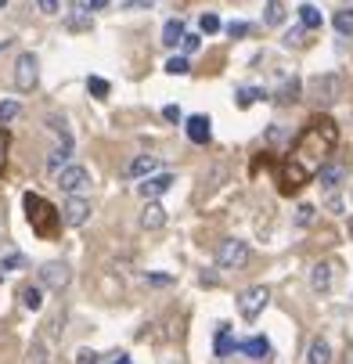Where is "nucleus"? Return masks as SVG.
I'll return each instance as SVG.
<instances>
[{
  "mask_svg": "<svg viewBox=\"0 0 353 364\" xmlns=\"http://www.w3.org/2000/svg\"><path fill=\"white\" fill-rule=\"evenodd\" d=\"M116 364H130V357H126V353H119V360H116Z\"/></svg>",
  "mask_w": 353,
  "mask_h": 364,
  "instance_id": "a18cd8bd",
  "label": "nucleus"
},
{
  "mask_svg": "<svg viewBox=\"0 0 353 364\" xmlns=\"http://www.w3.org/2000/svg\"><path fill=\"white\" fill-rule=\"evenodd\" d=\"M87 87H90V94H97V97H105V94H109V80H101V76H90Z\"/></svg>",
  "mask_w": 353,
  "mask_h": 364,
  "instance_id": "2f4dec72",
  "label": "nucleus"
},
{
  "mask_svg": "<svg viewBox=\"0 0 353 364\" xmlns=\"http://www.w3.org/2000/svg\"><path fill=\"white\" fill-rule=\"evenodd\" d=\"M234 350H238V343L231 339V328L220 325V328H217V357H227V353H234Z\"/></svg>",
  "mask_w": 353,
  "mask_h": 364,
  "instance_id": "5701e85b",
  "label": "nucleus"
},
{
  "mask_svg": "<svg viewBox=\"0 0 353 364\" xmlns=\"http://www.w3.org/2000/svg\"><path fill=\"white\" fill-rule=\"evenodd\" d=\"M307 364H332V346H328L325 336L310 339V346H307Z\"/></svg>",
  "mask_w": 353,
  "mask_h": 364,
  "instance_id": "f3484780",
  "label": "nucleus"
},
{
  "mask_svg": "<svg viewBox=\"0 0 353 364\" xmlns=\"http://www.w3.org/2000/svg\"><path fill=\"white\" fill-rule=\"evenodd\" d=\"M335 259H321V264H314L310 267V289L317 292V296H325V292H332V285H335Z\"/></svg>",
  "mask_w": 353,
  "mask_h": 364,
  "instance_id": "1a4fd4ad",
  "label": "nucleus"
},
{
  "mask_svg": "<svg viewBox=\"0 0 353 364\" xmlns=\"http://www.w3.org/2000/svg\"><path fill=\"white\" fill-rule=\"evenodd\" d=\"M156 0H123V11H151Z\"/></svg>",
  "mask_w": 353,
  "mask_h": 364,
  "instance_id": "473e14b6",
  "label": "nucleus"
},
{
  "mask_svg": "<svg viewBox=\"0 0 353 364\" xmlns=\"http://www.w3.org/2000/svg\"><path fill=\"white\" fill-rule=\"evenodd\" d=\"M62 217H65V224H69V228H83V224L90 220V202H87V198H80V195H69Z\"/></svg>",
  "mask_w": 353,
  "mask_h": 364,
  "instance_id": "9b49d317",
  "label": "nucleus"
},
{
  "mask_svg": "<svg viewBox=\"0 0 353 364\" xmlns=\"http://www.w3.org/2000/svg\"><path fill=\"white\" fill-rule=\"evenodd\" d=\"M18 112H22V105H18V101H0V127L15 123V119H18Z\"/></svg>",
  "mask_w": 353,
  "mask_h": 364,
  "instance_id": "cd10ccee",
  "label": "nucleus"
},
{
  "mask_svg": "<svg viewBox=\"0 0 353 364\" xmlns=\"http://www.w3.org/2000/svg\"><path fill=\"white\" fill-rule=\"evenodd\" d=\"M163 116H166L170 123H177V119H180V109H177V105H166V109H163Z\"/></svg>",
  "mask_w": 353,
  "mask_h": 364,
  "instance_id": "79ce46f5",
  "label": "nucleus"
},
{
  "mask_svg": "<svg viewBox=\"0 0 353 364\" xmlns=\"http://www.w3.org/2000/svg\"><path fill=\"white\" fill-rule=\"evenodd\" d=\"M36 80H40L36 55H33V50H26V55H18V62H15V87H18V90H33Z\"/></svg>",
  "mask_w": 353,
  "mask_h": 364,
  "instance_id": "0eeeda50",
  "label": "nucleus"
},
{
  "mask_svg": "<svg viewBox=\"0 0 353 364\" xmlns=\"http://www.w3.org/2000/svg\"><path fill=\"white\" fill-rule=\"evenodd\" d=\"M76 364H97V353H94V350H87V346H83V350H80V353H76Z\"/></svg>",
  "mask_w": 353,
  "mask_h": 364,
  "instance_id": "ea45409f",
  "label": "nucleus"
},
{
  "mask_svg": "<svg viewBox=\"0 0 353 364\" xmlns=\"http://www.w3.org/2000/svg\"><path fill=\"white\" fill-rule=\"evenodd\" d=\"M148 282H151V285H170L173 278H170V274H148Z\"/></svg>",
  "mask_w": 353,
  "mask_h": 364,
  "instance_id": "37998d69",
  "label": "nucleus"
},
{
  "mask_svg": "<svg viewBox=\"0 0 353 364\" xmlns=\"http://www.w3.org/2000/svg\"><path fill=\"white\" fill-rule=\"evenodd\" d=\"M349 235H353V220H349Z\"/></svg>",
  "mask_w": 353,
  "mask_h": 364,
  "instance_id": "de8ad7c7",
  "label": "nucleus"
},
{
  "mask_svg": "<svg viewBox=\"0 0 353 364\" xmlns=\"http://www.w3.org/2000/svg\"><path fill=\"white\" fill-rule=\"evenodd\" d=\"M267 299H271V289H267V285H252V289H245V292L238 296V314H241L245 321H256V318L264 314Z\"/></svg>",
  "mask_w": 353,
  "mask_h": 364,
  "instance_id": "20e7f679",
  "label": "nucleus"
},
{
  "mask_svg": "<svg viewBox=\"0 0 353 364\" xmlns=\"http://www.w3.org/2000/svg\"><path fill=\"white\" fill-rule=\"evenodd\" d=\"M342 210H346V205H342V195H339V191H332V195H328V213L342 217Z\"/></svg>",
  "mask_w": 353,
  "mask_h": 364,
  "instance_id": "c9c22d12",
  "label": "nucleus"
},
{
  "mask_svg": "<svg viewBox=\"0 0 353 364\" xmlns=\"http://www.w3.org/2000/svg\"><path fill=\"white\" fill-rule=\"evenodd\" d=\"M264 22H267V26H281V22H285V4H281V0H267Z\"/></svg>",
  "mask_w": 353,
  "mask_h": 364,
  "instance_id": "bb28decb",
  "label": "nucleus"
},
{
  "mask_svg": "<svg viewBox=\"0 0 353 364\" xmlns=\"http://www.w3.org/2000/svg\"><path fill=\"white\" fill-rule=\"evenodd\" d=\"M274 101H281V105H292V101H299V80H285L281 87H278V97Z\"/></svg>",
  "mask_w": 353,
  "mask_h": 364,
  "instance_id": "393cba45",
  "label": "nucleus"
},
{
  "mask_svg": "<svg viewBox=\"0 0 353 364\" xmlns=\"http://www.w3.org/2000/svg\"><path fill=\"white\" fill-rule=\"evenodd\" d=\"M170 184H173V173H156V177H144V181L137 184V195H141L144 202H156L159 195H166V191H170Z\"/></svg>",
  "mask_w": 353,
  "mask_h": 364,
  "instance_id": "9d476101",
  "label": "nucleus"
},
{
  "mask_svg": "<svg viewBox=\"0 0 353 364\" xmlns=\"http://www.w3.org/2000/svg\"><path fill=\"white\" fill-rule=\"evenodd\" d=\"M198 26H202V33L210 36V33H217V29H220V18H217V15H202V22H198Z\"/></svg>",
  "mask_w": 353,
  "mask_h": 364,
  "instance_id": "f704fd0d",
  "label": "nucleus"
},
{
  "mask_svg": "<svg viewBox=\"0 0 353 364\" xmlns=\"http://www.w3.org/2000/svg\"><path fill=\"white\" fill-rule=\"evenodd\" d=\"M307 94L317 101V105H335V101L342 97V76H335V73L314 76V80L307 83Z\"/></svg>",
  "mask_w": 353,
  "mask_h": 364,
  "instance_id": "7ed1b4c3",
  "label": "nucleus"
},
{
  "mask_svg": "<svg viewBox=\"0 0 353 364\" xmlns=\"http://www.w3.org/2000/svg\"><path fill=\"white\" fill-rule=\"evenodd\" d=\"M166 73H170V76H188V73H191V65H188V55H173V58L166 62Z\"/></svg>",
  "mask_w": 353,
  "mask_h": 364,
  "instance_id": "c85d7f7f",
  "label": "nucleus"
},
{
  "mask_svg": "<svg viewBox=\"0 0 353 364\" xmlns=\"http://www.w3.org/2000/svg\"><path fill=\"white\" fill-rule=\"evenodd\" d=\"M18 296H22V306H26V310H40V306H43V285H40V282H36V285H22Z\"/></svg>",
  "mask_w": 353,
  "mask_h": 364,
  "instance_id": "aec40b11",
  "label": "nucleus"
},
{
  "mask_svg": "<svg viewBox=\"0 0 353 364\" xmlns=\"http://www.w3.org/2000/svg\"><path fill=\"white\" fill-rule=\"evenodd\" d=\"M180 47H184V55H195V50H198V47H202V36H198V33H188V36H184V43H180Z\"/></svg>",
  "mask_w": 353,
  "mask_h": 364,
  "instance_id": "72a5a7b5",
  "label": "nucleus"
},
{
  "mask_svg": "<svg viewBox=\"0 0 353 364\" xmlns=\"http://www.w3.org/2000/svg\"><path fill=\"white\" fill-rule=\"evenodd\" d=\"M227 33L238 40V36H249V26H245V22H231V26H227Z\"/></svg>",
  "mask_w": 353,
  "mask_h": 364,
  "instance_id": "a19ab883",
  "label": "nucleus"
},
{
  "mask_svg": "<svg viewBox=\"0 0 353 364\" xmlns=\"http://www.w3.org/2000/svg\"><path fill=\"white\" fill-rule=\"evenodd\" d=\"M314 217H317L314 205H299V210H295V224H299V228H310V224H314Z\"/></svg>",
  "mask_w": 353,
  "mask_h": 364,
  "instance_id": "c756f323",
  "label": "nucleus"
},
{
  "mask_svg": "<svg viewBox=\"0 0 353 364\" xmlns=\"http://www.w3.org/2000/svg\"><path fill=\"white\" fill-rule=\"evenodd\" d=\"M166 224V210L159 202H148L144 210H141V228H148V231H159Z\"/></svg>",
  "mask_w": 353,
  "mask_h": 364,
  "instance_id": "dca6fc26",
  "label": "nucleus"
},
{
  "mask_svg": "<svg viewBox=\"0 0 353 364\" xmlns=\"http://www.w3.org/2000/svg\"><path fill=\"white\" fill-rule=\"evenodd\" d=\"M339 144V127L328 119V116H314L307 123V130H303L288 151V159L281 163L278 170V181H281V191L292 195L299 191L303 184H307L314 173H321V166L328 163V155L335 151Z\"/></svg>",
  "mask_w": 353,
  "mask_h": 364,
  "instance_id": "f257e3e1",
  "label": "nucleus"
},
{
  "mask_svg": "<svg viewBox=\"0 0 353 364\" xmlns=\"http://www.w3.org/2000/svg\"><path fill=\"white\" fill-rule=\"evenodd\" d=\"M36 278H40V285H43V289L62 292V289H69L72 271H69V264H62V259H50V264H43V267L36 271Z\"/></svg>",
  "mask_w": 353,
  "mask_h": 364,
  "instance_id": "423d86ee",
  "label": "nucleus"
},
{
  "mask_svg": "<svg viewBox=\"0 0 353 364\" xmlns=\"http://www.w3.org/2000/svg\"><path fill=\"white\" fill-rule=\"evenodd\" d=\"M299 26H303V29H310V33L321 29V11H317L314 4H303V8H299Z\"/></svg>",
  "mask_w": 353,
  "mask_h": 364,
  "instance_id": "412c9836",
  "label": "nucleus"
},
{
  "mask_svg": "<svg viewBox=\"0 0 353 364\" xmlns=\"http://www.w3.org/2000/svg\"><path fill=\"white\" fill-rule=\"evenodd\" d=\"M238 350H241L245 357H252V360H271V343H267L264 336H252V339L238 343Z\"/></svg>",
  "mask_w": 353,
  "mask_h": 364,
  "instance_id": "4468645a",
  "label": "nucleus"
},
{
  "mask_svg": "<svg viewBox=\"0 0 353 364\" xmlns=\"http://www.w3.org/2000/svg\"><path fill=\"white\" fill-rule=\"evenodd\" d=\"M317 181H321V188L332 195V191L342 188V181H346V166H339V163H325L321 173H317Z\"/></svg>",
  "mask_w": 353,
  "mask_h": 364,
  "instance_id": "f8f14e48",
  "label": "nucleus"
},
{
  "mask_svg": "<svg viewBox=\"0 0 353 364\" xmlns=\"http://www.w3.org/2000/svg\"><path fill=\"white\" fill-rule=\"evenodd\" d=\"M332 26H335V33H339V36H353V8H342V11H335Z\"/></svg>",
  "mask_w": 353,
  "mask_h": 364,
  "instance_id": "b1692460",
  "label": "nucleus"
},
{
  "mask_svg": "<svg viewBox=\"0 0 353 364\" xmlns=\"http://www.w3.org/2000/svg\"><path fill=\"white\" fill-rule=\"evenodd\" d=\"M36 4H40L43 15H58L62 11V0H36Z\"/></svg>",
  "mask_w": 353,
  "mask_h": 364,
  "instance_id": "e433bc0d",
  "label": "nucleus"
},
{
  "mask_svg": "<svg viewBox=\"0 0 353 364\" xmlns=\"http://www.w3.org/2000/svg\"><path fill=\"white\" fill-rule=\"evenodd\" d=\"M217 264H220L224 271H241V267L249 264V245H245L241 238H227V242H220V249H217Z\"/></svg>",
  "mask_w": 353,
  "mask_h": 364,
  "instance_id": "39448f33",
  "label": "nucleus"
},
{
  "mask_svg": "<svg viewBox=\"0 0 353 364\" xmlns=\"http://www.w3.org/2000/svg\"><path fill=\"white\" fill-rule=\"evenodd\" d=\"M260 97H264V90H260V87H241V90L234 94V101H238V109H249V105H256Z\"/></svg>",
  "mask_w": 353,
  "mask_h": 364,
  "instance_id": "a878e982",
  "label": "nucleus"
},
{
  "mask_svg": "<svg viewBox=\"0 0 353 364\" xmlns=\"http://www.w3.org/2000/svg\"><path fill=\"white\" fill-rule=\"evenodd\" d=\"M87 184H90V173H87L83 166L72 163V166H62V170H58V188H62L65 195H80Z\"/></svg>",
  "mask_w": 353,
  "mask_h": 364,
  "instance_id": "6e6552de",
  "label": "nucleus"
},
{
  "mask_svg": "<svg viewBox=\"0 0 353 364\" xmlns=\"http://www.w3.org/2000/svg\"><path fill=\"white\" fill-rule=\"evenodd\" d=\"M156 170H159V159L156 155H137V159L126 166V177H156Z\"/></svg>",
  "mask_w": 353,
  "mask_h": 364,
  "instance_id": "2eb2a0df",
  "label": "nucleus"
},
{
  "mask_svg": "<svg viewBox=\"0 0 353 364\" xmlns=\"http://www.w3.org/2000/svg\"><path fill=\"white\" fill-rule=\"evenodd\" d=\"M346 364H353V346H349V350H346Z\"/></svg>",
  "mask_w": 353,
  "mask_h": 364,
  "instance_id": "49530a36",
  "label": "nucleus"
},
{
  "mask_svg": "<svg viewBox=\"0 0 353 364\" xmlns=\"http://www.w3.org/2000/svg\"><path fill=\"white\" fill-rule=\"evenodd\" d=\"M4 163H8V134L0 127V173H4Z\"/></svg>",
  "mask_w": 353,
  "mask_h": 364,
  "instance_id": "58836bf2",
  "label": "nucleus"
},
{
  "mask_svg": "<svg viewBox=\"0 0 353 364\" xmlns=\"http://www.w3.org/2000/svg\"><path fill=\"white\" fill-rule=\"evenodd\" d=\"M307 33H310V29H303V26H299V29H288V33H285V47H303V36H307Z\"/></svg>",
  "mask_w": 353,
  "mask_h": 364,
  "instance_id": "7c9ffc66",
  "label": "nucleus"
},
{
  "mask_svg": "<svg viewBox=\"0 0 353 364\" xmlns=\"http://www.w3.org/2000/svg\"><path fill=\"white\" fill-rule=\"evenodd\" d=\"M22 267H26V256L18 249H4V252H0V278L11 274V271H22Z\"/></svg>",
  "mask_w": 353,
  "mask_h": 364,
  "instance_id": "a211bd4d",
  "label": "nucleus"
},
{
  "mask_svg": "<svg viewBox=\"0 0 353 364\" xmlns=\"http://www.w3.org/2000/svg\"><path fill=\"white\" fill-rule=\"evenodd\" d=\"M69 29H90V11H87V4H72V11H69Z\"/></svg>",
  "mask_w": 353,
  "mask_h": 364,
  "instance_id": "4be33fe9",
  "label": "nucleus"
},
{
  "mask_svg": "<svg viewBox=\"0 0 353 364\" xmlns=\"http://www.w3.org/2000/svg\"><path fill=\"white\" fill-rule=\"evenodd\" d=\"M65 159H69V144H65V148H58L55 155H50V163H47V166H50V170H58V166H62Z\"/></svg>",
  "mask_w": 353,
  "mask_h": 364,
  "instance_id": "4c0bfd02",
  "label": "nucleus"
},
{
  "mask_svg": "<svg viewBox=\"0 0 353 364\" xmlns=\"http://www.w3.org/2000/svg\"><path fill=\"white\" fill-rule=\"evenodd\" d=\"M213 130H210V116H191L188 119V141L191 144H210Z\"/></svg>",
  "mask_w": 353,
  "mask_h": 364,
  "instance_id": "ddd939ff",
  "label": "nucleus"
},
{
  "mask_svg": "<svg viewBox=\"0 0 353 364\" xmlns=\"http://www.w3.org/2000/svg\"><path fill=\"white\" fill-rule=\"evenodd\" d=\"M184 36H188V33H184V22H180V18H170V22L163 26V43H166V47L184 43Z\"/></svg>",
  "mask_w": 353,
  "mask_h": 364,
  "instance_id": "6ab92c4d",
  "label": "nucleus"
},
{
  "mask_svg": "<svg viewBox=\"0 0 353 364\" xmlns=\"http://www.w3.org/2000/svg\"><path fill=\"white\" fill-rule=\"evenodd\" d=\"M22 202H26V217H29L33 231H36L40 238H55V235H58V224H65V217H62L47 198H40V195H33V191H29Z\"/></svg>",
  "mask_w": 353,
  "mask_h": 364,
  "instance_id": "f03ea898",
  "label": "nucleus"
},
{
  "mask_svg": "<svg viewBox=\"0 0 353 364\" xmlns=\"http://www.w3.org/2000/svg\"><path fill=\"white\" fill-rule=\"evenodd\" d=\"M109 4V0H90V8H105Z\"/></svg>",
  "mask_w": 353,
  "mask_h": 364,
  "instance_id": "c03bdc74",
  "label": "nucleus"
}]
</instances>
